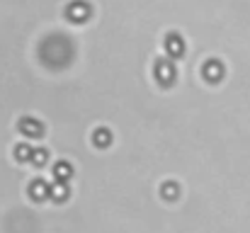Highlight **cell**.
Listing matches in <instances>:
<instances>
[{"label": "cell", "instance_id": "1", "mask_svg": "<svg viewBox=\"0 0 250 233\" xmlns=\"http://www.w3.org/2000/svg\"><path fill=\"white\" fill-rule=\"evenodd\" d=\"M153 71H156V78H158V83H161L163 87L172 85V83H175V78H177L175 64H172V61H167V59H158Z\"/></svg>", "mask_w": 250, "mask_h": 233}, {"label": "cell", "instance_id": "2", "mask_svg": "<svg viewBox=\"0 0 250 233\" xmlns=\"http://www.w3.org/2000/svg\"><path fill=\"white\" fill-rule=\"evenodd\" d=\"M66 17H68L71 22H76V24H83L85 20L90 17V5H87V2H83V0L71 2V5L66 7Z\"/></svg>", "mask_w": 250, "mask_h": 233}, {"label": "cell", "instance_id": "7", "mask_svg": "<svg viewBox=\"0 0 250 233\" xmlns=\"http://www.w3.org/2000/svg\"><path fill=\"white\" fill-rule=\"evenodd\" d=\"M49 197H51L54 202H66V199L71 197L68 182H51V185H49Z\"/></svg>", "mask_w": 250, "mask_h": 233}, {"label": "cell", "instance_id": "11", "mask_svg": "<svg viewBox=\"0 0 250 233\" xmlns=\"http://www.w3.org/2000/svg\"><path fill=\"white\" fill-rule=\"evenodd\" d=\"M161 194H163V199H177L180 197V187L175 185V182H166L163 187H161Z\"/></svg>", "mask_w": 250, "mask_h": 233}, {"label": "cell", "instance_id": "10", "mask_svg": "<svg viewBox=\"0 0 250 233\" xmlns=\"http://www.w3.org/2000/svg\"><path fill=\"white\" fill-rule=\"evenodd\" d=\"M29 160H32L37 168H42V165H46V160H49V151H46V148H32Z\"/></svg>", "mask_w": 250, "mask_h": 233}, {"label": "cell", "instance_id": "8", "mask_svg": "<svg viewBox=\"0 0 250 233\" xmlns=\"http://www.w3.org/2000/svg\"><path fill=\"white\" fill-rule=\"evenodd\" d=\"M71 175H73V165H71V163L61 160V163L54 165V177H56V182H68Z\"/></svg>", "mask_w": 250, "mask_h": 233}, {"label": "cell", "instance_id": "5", "mask_svg": "<svg viewBox=\"0 0 250 233\" xmlns=\"http://www.w3.org/2000/svg\"><path fill=\"white\" fill-rule=\"evenodd\" d=\"M202 76L207 78L209 83H219V80L224 78V66H221V61H216V59L207 61L204 68H202Z\"/></svg>", "mask_w": 250, "mask_h": 233}, {"label": "cell", "instance_id": "4", "mask_svg": "<svg viewBox=\"0 0 250 233\" xmlns=\"http://www.w3.org/2000/svg\"><path fill=\"white\" fill-rule=\"evenodd\" d=\"M166 51H167V56H172V59L182 56V51H185V42H182V37H180L177 32H170V34L166 37Z\"/></svg>", "mask_w": 250, "mask_h": 233}, {"label": "cell", "instance_id": "6", "mask_svg": "<svg viewBox=\"0 0 250 233\" xmlns=\"http://www.w3.org/2000/svg\"><path fill=\"white\" fill-rule=\"evenodd\" d=\"M29 197L32 199H37V202H44L46 197H49V182L46 180H32V185H29Z\"/></svg>", "mask_w": 250, "mask_h": 233}, {"label": "cell", "instance_id": "9", "mask_svg": "<svg viewBox=\"0 0 250 233\" xmlns=\"http://www.w3.org/2000/svg\"><path fill=\"white\" fill-rule=\"evenodd\" d=\"M92 144H95L97 148H107V146L112 144V131H109V129H97V131L92 134Z\"/></svg>", "mask_w": 250, "mask_h": 233}, {"label": "cell", "instance_id": "3", "mask_svg": "<svg viewBox=\"0 0 250 233\" xmlns=\"http://www.w3.org/2000/svg\"><path fill=\"white\" fill-rule=\"evenodd\" d=\"M20 131H22L27 139H39V136L44 134V127H42V122L34 119V117H22V119H20Z\"/></svg>", "mask_w": 250, "mask_h": 233}, {"label": "cell", "instance_id": "12", "mask_svg": "<svg viewBox=\"0 0 250 233\" xmlns=\"http://www.w3.org/2000/svg\"><path fill=\"white\" fill-rule=\"evenodd\" d=\"M29 155H32V146H29V144H20V146L15 148V158H17L20 163H27Z\"/></svg>", "mask_w": 250, "mask_h": 233}]
</instances>
